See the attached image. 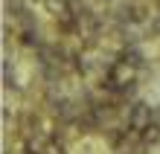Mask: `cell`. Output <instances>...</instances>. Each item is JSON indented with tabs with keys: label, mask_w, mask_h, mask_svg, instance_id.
I'll list each match as a JSON object with an SVG mask.
<instances>
[{
	"label": "cell",
	"mask_w": 160,
	"mask_h": 154,
	"mask_svg": "<svg viewBox=\"0 0 160 154\" xmlns=\"http://www.w3.org/2000/svg\"><path fill=\"white\" fill-rule=\"evenodd\" d=\"M137 70H140V67L117 58L114 64L108 67V73H105V87H108L111 93H128V90L137 84Z\"/></svg>",
	"instance_id": "obj_1"
},
{
	"label": "cell",
	"mask_w": 160,
	"mask_h": 154,
	"mask_svg": "<svg viewBox=\"0 0 160 154\" xmlns=\"http://www.w3.org/2000/svg\"><path fill=\"white\" fill-rule=\"evenodd\" d=\"M154 119H157V111H152V105H146V102H137L128 108V128L134 134H143Z\"/></svg>",
	"instance_id": "obj_2"
},
{
	"label": "cell",
	"mask_w": 160,
	"mask_h": 154,
	"mask_svg": "<svg viewBox=\"0 0 160 154\" xmlns=\"http://www.w3.org/2000/svg\"><path fill=\"white\" fill-rule=\"evenodd\" d=\"M105 3H108V0H105Z\"/></svg>",
	"instance_id": "obj_8"
},
{
	"label": "cell",
	"mask_w": 160,
	"mask_h": 154,
	"mask_svg": "<svg viewBox=\"0 0 160 154\" xmlns=\"http://www.w3.org/2000/svg\"><path fill=\"white\" fill-rule=\"evenodd\" d=\"M3 84L6 87H15V70H12V64H3Z\"/></svg>",
	"instance_id": "obj_5"
},
{
	"label": "cell",
	"mask_w": 160,
	"mask_h": 154,
	"mask_svg": "<svg viewBox=\"0 0 160 154\" xmlns=\"http://www.w3.org/2000/svg\"><path fill=\"white\" fill-rule=\"evenodd\" d=\"M140 140L143 142H160V119H154L152 125H148V128L140 134Z\"/></svg>",
	"instance_id": "obj_3"
},
{
	"label": "cell",
	"mask_w": 160,
	"mask_h": 154,
	"mask_svg": "<svg viewBox=\"0 0 160 154\" xmlns=\"http://www.w3.org/2000/svg\"><path fill=\"white\" fill-rule=\"evenodd\" d=\"M146 29L152 32L154 38H160V9H157V12H152V17L146 21Z\"/></svg>",
	"instance_id": "obj_4"
},
{
	"label": "cell",
	"mask_w": 160,
	"mask_h": 154,
	"mask_svg": "<svg viewBox=\"0 0 160 154\" xmlns=\"http://www.w3.org/2000/svg\"><path fill=\"white\" fill-rule=\"evenodd\" d=\"M154 3H157V6H160V0H154Z\"/></svg>",
	"instance_id": "obj_7"
},
{
	"label": "cell",
	"mask_w": 160,
	"mask_h": 154,
	"mask_svg": "<svg viewBox=\"0 0 160 154\" xmlns=\"http://www.w3.org/2000/svg\"><path fill=\"white\" fill-rule=\"evenodd\" d=\"M44 154H67V148H64V142H55V140H52L50 148H47Z\"/></svg>",
	"instance_id": "obj_6"
}]
</instances>
